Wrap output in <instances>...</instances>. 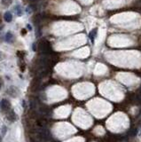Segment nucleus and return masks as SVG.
<instances>
[{
  "instance_id": "f257e3e1",
  "label": "nucleus",
  "mask_w": 141,
  "mask_h": 142,
  "mask_svg": "<svg viewBox=\"0 0 141 142\" xmlns=\"http://www.w3.org/2000/svg\"><path fill=\"white\" fill-rule=\"evenodd\" d=\"M1 108L4 111H8L11 108V103L7 100L4 99V100H2V101H1Z\"/></svg>"
},
{
  "instance_id": "f03ea898",
  "label": "nucleus",
  "mask_w": 141,
  "mask_h": 142,
  "mask_svg": "<svg viewBox=\"0 0 141 142\" xmlns=\"http://www.w3.org/2000/svg\"><path fill=\"white\" fill-rule=\"evenodd\" d=\"M7 119H8L9 121H11V122H14V121L17 119V116H16L15 113H14V111H10L8 113V115H7Z\"/></svg>"
},
{
  "instance_id": "7ed1b4c3",
  "label": "nucleus",
  "mask_w": 141,
  "mask_h": 142,
  "mask_svg": "<svg viewBox=\"0 0 141 142\" xmlns=\"http://www.w3.org/2000/svg\"><path fill=\"white\" fill-rule=\"evenodd\" d=\"M4 19H5V21L11 22L12 20V14L10 12H5V15H4Z\"/></svg>"
},
{
  "instance_id": "20e7f679",
  "label": "nucleus",
  "mask_w": 141,
  "mask_h": 142,
  "mask_svg": "<svg viewBox=\"0 0 141 142\" xmlns=\"http://www.w3.org/2000/svg\"><path fill=\"white\" fill-rule=\"evenodd\" d=\"M97 32H98V29H92V30L90 32V34H89V37L91 38L92 42H94V39H95V37L97 36Z\"/></svg>"
},
{
  "instance_id": "39448f33",
  "label": "nucleus",
  "mask_w": 141,
  "mask_h": 142,
  "mask_svg": "<svg viewBox=\"0 0 141 142\" xmlns=\"http://www.w3.org/2000/svg\"><path fill=\"white\" fill-rule=\"evenodd\" d=\"M5 40H6V42H8V43H12V41H14V35L12 34V32L6 33Z\"/></svg>"
},
{
  "instance_id": "423d86ee",
  "label": "nucleus",
  "mask_w": 141,
  "mask_h": 142,
  "mask_svg": "<svg viewBox=\"0 0 141 142\" xmlns=\"http://www.w3.org/2000/svg\"><path fill=\"white\" fill-rule=\"evenodd\" d=\"M12 3V0H2V4L5 6H8Z\"/></svg>"
},
{
  "instance_id": "0eeeda50",
  "label": "nucleus",
  "mask_w": 141,
  "mask_h": 142,
  "mask_svg": "<svg viewBox=\"0 0 141 142\" xmlns=\"http://www.w3.org/2000/svg\"><path fill=\"white\" fill-rule=\"evenodd\" d=\"M15 10L18 12L17 14H18V15H19V16H20V15H21V14H22V11L20 10V7L19 6V5H17V6L15 7Z\"/></svg>"
},
{
  "instance_id": "6e6552de",
  "label": "nucleus",
  "mask_w": 141,
  "mask_h": 142,
  "mask_svg": "<svg viewBox=\"0 0 141 142\" xmlns=\"http://www.w3.org/2000/svg\"><path fill=\"white\" fill-rule=\"evenodd\" d=\"M27 27H28V29H30V30H31V29H32V28H31V26H30V25H28Z\"/></svg>"
},
{
  "instance_id": "1a4fd4ad",
  "label": "nucleus",
  "mask_w": 141,
  "mask_h": 142,
  "mask_svg": "<svg viewBox=\"0 0 141 142\" xmlns=\"http://www.w3.org/2000/svg\"><path fill=\"white\" fill-rule=\"evenodd\" d=\"M1 140H2V139H1V136H0V142H1Z\"/></svg>"
},
{
  "instance_id": "9d476101",
  "label": "nucleus",
  "mask_w": 141,
  "mask_h": 142,
  "mask_svg": "<svg viewBox=\"0 0 141 142\" xmlns=\"http://www.w3.org/2000/svg\"><path fill=\"white\" fill-rule=\"evenodd\" d=\"M0 88H1V82H0Z\"/></svg>"
}]
</instances>
